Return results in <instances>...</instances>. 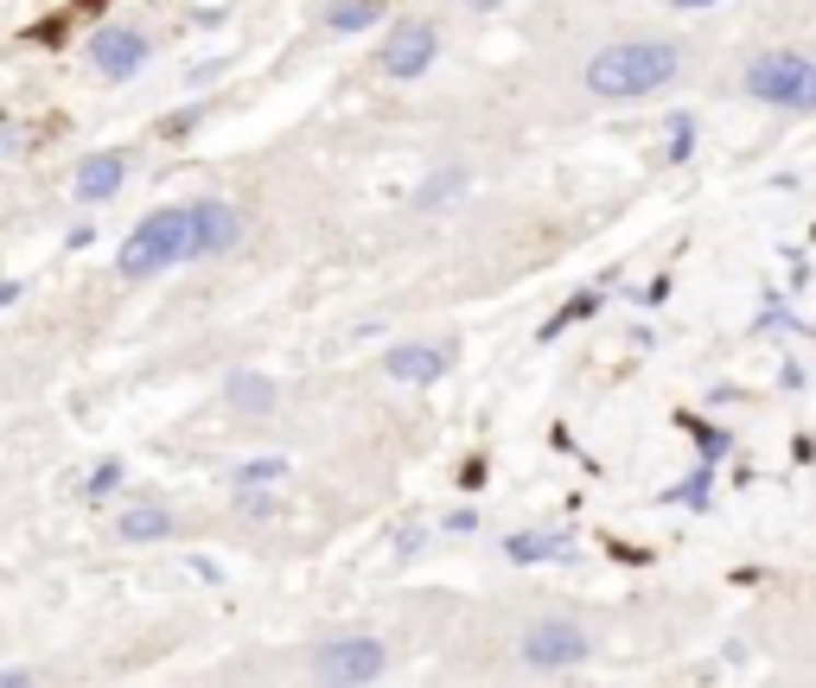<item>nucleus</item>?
Instances as JSON below:
<instances>
[{"label":"nucleus","instance_id":"obj_1","mask_svg":"<svg viewBox=\"0 0 816 688\" xmlns=\"http://www.w3.org/2000/svg\"><path fill=\"white\" fill-rule=\"evenodd\" d=\"M683 71V51L664 45V38H619L587 58V90L606 96V103H626V96H657L669 90Z\"/></svg>","mask_w":816,"mask_h":688},{"label":"nucleus","instance_id":"obj_2","mask_svg":"<svg viewBox=\"0 0 816 688\" xmlns=\"http://www.w3.org/2000/svg\"><path fill=\"white\" fill-rule=\"evenodd\" d=\"M173 261H191V205L148 211V218L128 230L121 255H115V268H121L128 281H153V275H166Z\"/></svg>","mask_w":816,"mask_h":688},{"label":"nucleus","instance_id":"obj_3","mask_svg":"<svg viewBox=\"0 0 816 688\" xmlns=\"http://www.w3.org/2000/svg\"><path fill=\"white\" fill-rule=\"evenodd\" d=\"M746 96L766 103V109L816 115V58H804V51H759L746 65Z\"/></svg>","mask_w":816,"mask_h":688},{"label":"nucleus","instance_id":"obj_4","mask_svg":"<svg viewBox=\"0 0 816 688\" xmlns=\"http://www.w3.org/2000/svg\"><path fill=\"white\" fill-rule=\"evenodd\" d=\"M383 669H389L383 638H333L326 651L313 656V676H319V683H376Z\"/></svg>","mask_w":816,"mask_h":688},{"label":"nucleus","instance_id":"obj_5","mask_svg":"<svg viewBox=\"0 0 816 688\" xmlns=\"http://www.w3.org/2000/svg\"><path fill=\"white\" fill-rule=\"evenodd\" d=\"M587 651H594V638L581 625H568V618H543V625L523 631V663L529 669H568V663H587Z\"/></svg>","mask_w":816,"mask_h":688},{"label":"nucleus","instance_id":"obj_6","mask_svg":"<svg viewBox=\"0 0 816 688\" xmlns=\"http://www.w3.org/2000/svg\"><path fill=\"white\" fill-rule=\"evenodd\" d=\"M90 65L109 77V83H128V77H141L148 71V58H153V45L148 33H135V26H103V33H90Z\"/></svg>","mask_w":816,"mask_h":688},{"label":"nucleus","instance_id":"obj_7","mask_svg":"<svg viewBox=\"0 0 816 688\" xmlns=\"http://www.w3.org/2000/svg\"><path fill=\"white\" fill-rule=\"evenodd\" d=\"M434 51H441V33H434L428 20H403L396 33L383 38L376 65H383V77H421L434 65Z\"/></svg>","mask_w":816,"mask_h":688},{"label":"nucleus","instance_id":"obj_8","mask_svg":"<svg viewBox=\"0 0 816 688\" xmlns=\"http://www.w3.org/2000/svg\"><path fill=\"white\" fill-rule=\"evenodd\" d=\"M243 243V218L230 198H191V261L205 255H230Z\"/></svg>","mask_w":816,"mask_h":688},{"label":"nucleus","instance_id":"obj_9","mask_svg":"<svg viewBox=\"0 0 816 688\" xmlns=\"http://www.w3.org/2000/svg\"><path fill=\"white\" fill-rule=\"evenodd\" d=\"M446 370H453L446 345H396L383 358V376H396V383H441Z\"/></svg>","mask_w":816,"mask_h":688},{"label":"nucleus","instance_id":"obj_10","mask_svg":"<svg viewBox=\"0 0 816 688\" xmlns=\"http://www.w3.org/2000/svg\"><path fill=\"white\" fill-rule=\"evenodd\" d=\"M121 179H128V160H121V153H83L77 173H71V191L83 205H103V198L121 191Z\"/></svg>","mask_w":816,"mask_h":688},{"label":"nucleus","instance_id":"obj_11","mask_svg":"<svg viewBox=\"0 0 816 688\" xmlns=\"http://www.w3.org/2000/svg\"><path fill=\"white\" fill-rule=\"evenodd\" d=\"M223 396H230V408H243V415H268V408H275V383L256 376V370H230Z\"/></svg>","mask_w":816,"mask_h":688},{"label":"nucleus","instance_id":"obj_12","mask_svg":"<svg viewBox=\"0 0 816 688\" xmlns=\"http://www.w3.org/2000/svg\"><path fill=\"white\" fill-rule=\"evenodd\" d=\"M166 536H173V510H160V504L121 510V543H166Z\"/></svg>","mask_w":816,"mask_h":688},{"label":"nucleus","instance_id":"obj_13","mask_svg":"<svg viewBox=\"0 0 816 688\" xmlns=\"http://www.w3.org/2000/svg\"><path fill=\"white\" fill-rule=\"evenodd\" d=\"M504 555H511L517 568H529V561H556V555H568V536H561V529H523V536L504 543Z\"/></svg>","mask_w":816,"mask_h":688},{"label":"nucleus","instance_id":"obj_14","mask_svg":"<svg viewBox=\"0 0 816 688\" xmlns=\"http://www.w3.org/2000/svg\"><path fill=\"white\" fill-rule=\"evenodd\" d=\"M326 26H333V33H364V26H383V0H333Z\"/></svg>","mask_w":816,"mask_h":688},{"label":"nucleus","instance_id":"obj_15","mask_svg":"<svg viewBox=\"0 0 816 688\" xmlns=\"http://www.w3.org/2000/svg\"><path fill=\"white\" fill-rule=\"evenodd\" d=\"M230 478H236V485H281V478H288V459H243Z\"/></svg>","mask_w":816,"mask_h":688},{"label":"nucleus","instance_id":"obj_16","mask_svg":"<svg viewBox=\"0 0 816 688\" xmlns=\"http://www.w3.org/2000/svg\"><path fill=\"white\" fill-rule=\"evenodd\" d=\"M115 485H121V459H103V466L83 471V485H77V491H83V498H109Z\"/></svg>","mask_w":816,"mask_h":688},{"label":"nucleus","instance_id":"obj_17","mask_svg":"<svg viewBox=\"0 0 816 688\" xmlns=\"http://www.w3.org/2000/svg\"><path fill=\"white\" fill-rule=\"evenodd\" d=\"M689 153H696V121L676 115V121H669V160H689Z\"/></svg>","mask_w":816,"mask_h":688},{"label":"nucleus","instance_id":"obj_18","mask_svg":"<svg viewBox=\"0 0 816 688\" xmlns=\"http://www.w3.org/2000/svg\"><path fill=\"white\" fill-rule=\"evenodd\" d=\"M702 491H708V471H696L689 485H676V498H683V504H702Z\"/></svg>","mask_w":816,"mask_h":688},{"label":"nucleus","instance_id":"obj_19","mask_svg":"<svg viewBox=\"0 0 816 688\" xmlns=\"http://www.w3.org/2000/svg\"><path fill=\"white\" fill-rule=\"evenodd\" d=\"M0 688H33V669H0Z\"/></svg>","mask_w":816,"mask_h":688},{"label":"nucleus","instance_id":"obj_20","mask_svg":"<svg viewBox=\"0 0 816 688\" xmlns=\"http://www.w3.org/2000/svg\"><path fill=\"white\" fill-rule=\"evenodd\" d=\"M466 7H485V13H491V7H504V0H466Z\"/></svg>","mask_w":816,"mask_h":688},{"label":"nucleus","instance_id":"obj_21","mask_svg":"<svg viewBox=\"0 0 816 688\" xmlns=\"http://www.w3.org/2000/svg\"><path fill=\"white\" fill-rule=\"evenodd\" d=\"M676 7H714V0H676Z\"/></svg>","mask_w":816,"mask_h":688}]
</instances>
